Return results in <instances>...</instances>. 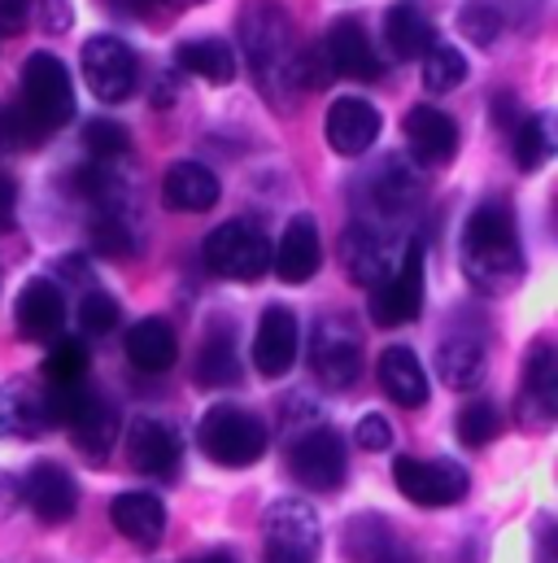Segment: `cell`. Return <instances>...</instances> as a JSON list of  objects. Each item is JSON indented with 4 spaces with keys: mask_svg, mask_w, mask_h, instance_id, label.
<instances>
[{
    "mask_svg": "<svg viewBox=\"0 0 558 563\" xmlns=\"http://www.w3.org/2000/svg\"><path fill=\"white\" fill-rule=\"evenodd\" d=\"M241 44H245V62L249 75L263 92V101L276 114H292L297 110V31L292 18L279 9L276 0H249L241 13Z\"/></svg>",
    "mask_w": 558,
    "mask_h": 563,
    "instance_id": "cell-1",
    "label": "cell"
},
{
    "mask_svg": "<svg viewBox=\"0 0 558 563\" xmlns=\"http://www.w3.org/2000/svg\"><path fill=\"white\" fill-rule=\"evenodd\" d=\"M458 258H462L467 280L480 292H511L524 280V250L515 236V214L502 197L480 201L471 210L462 241H458Z\"/></svg>",
    "mask_w": 558,
    "mask_h": 563,
    "instance_id": "cell-2",
    "label": "cell"
},
{
    "mask_svg": "<svg viewBox=\"0 0 558 563\" xmlns=\"http://www.w3.org/2000/svg\"><path fill=\"white\" fill-rule=\"evenodd\" d=\"M197 441L205 450V459H214L219 467H254L267 454V423L245 407H210L205 420L197 428Z\"/></svg>",
    "mask_w": 558,
    "mask_h": 563,
    "instance_id": "cell-3",
    "label": "cell"
},
{
    "mask_svg": "<svg viewBox=\"0 0 558 563\" xmlns=\"http://www.w3.org/2000/svg\"><path fill=\"white\" fill-rule=\"evenodd\" d=\"M18 101L53 136L57 128H66L75 119V84H70V70L53 53H31L22 62V97Z\"/></svg>",
    "mask_w": 558,
    "mask_h": 563,
    "instance_id": "cell-4",
    "label": "cell"
},
{
    "mask_svg": "<svg viewBox=\"0 0 558 563\" xmlns=\"http://www.w3.org/2000/svg\"><path fill=\"white\" fill-rule=\"evenodd\" d=\"M310 372L332 394H345V389L358 385V376H362V341H358V332H354L349 319L327 314V319L314 323V336H310Z\"/></svg>",
    "mask_w": 558,
    "mask_h": 563,
    "instance_id": "cell-5",
    "label": "cell"
},
{
    "mask_svg": "<svg viewBox=\"0 0 558 563\" xmlns=\"http://www.w3.org/2000/svg\"><path fill=\"white\" fill-rule=\"evenodd\" d=\"M205 267L223 280H263L271 272V245L254 223H223L205 236Z\"/></svg>",
    "mask_w": 558,
    "mask_h": 563,
    "instance_id": "cell-6",
    "label": "cell"
},
{
    "mask_svg": "<svg viewBox=\"0 0 558 563\" xmlns=\"http://www.w3.org/2000/svg\"><path fill=\"white\" fill-rule=\"evenodd\" d=\"M393 481L415 507H454L467 498V485H471L467 467L449 459H415V454H402L393 463Z\"/></svg>",
    "mask_w": 558,
    "mask_h": 563,
    "instance_id": "cell-7",
    "label": "cell"
},
{
    "mask_svg": "<svg viewBox=\"0 0 558 563\" xmlns=\"http://www.w3.org/2000/svg\"><path fill=\"white\" fill-rule=\"evenodd\" d=\"M345 467H349V454H345L341 432H332V428H310V432H301V437L288 445V472H292L305 489H314V494L341 489Z\"/></svg>",
    "mask_w": 558,
    "mask_h": 563,
    "instance_id": "cell-8",
    "label": "cell"
},
{
    "mask_svg": "<svg viewBox=\"0 0 558 563\" xmlns=\"http://www.w3.org/2000/svg\"><path fill=\"white\" fill-rule=\"evenodd\" d=\"M418 310H423V245L411 241L402 263L371 288V319L380 328H402L418 319Z\"/></svg>",
    "mask_w": 558,
    "mask_h": 563,
    "instance_id": "cell-9",
    "label": "cell"
},
{
    "mask_svg": "<svg viewBox=\"0 0 558 563\" xmlns=\"http://www.w3.org/2000/svg\"><path fill=\"white\" fill-rule=\"evenodd\" d=\"M136 53L119 35H92L83 44V79L97 101L119 106L136 92Z\"/></svg>",
    "mask_w": 558,
    "mask_h": 563,
    "instance_id": "cell-10",
    "label": "cell"
},
{
    "mask_svg": "<svg viewBox=\"0 0 558 563\" xmlns=\"http://www.w3.org/2000/svg\"><path fill=\"white\" fill-rule=\"evenodd\" d=\"M319 520L301 498H279L267 511V563H314Z\"/></svg>",
    "mask_w": 558,
    "mask_h": 563,
    "instance_id": "cell-11",
    "label": "cell"
},
{
    "mask_svg": "<svg viewBox=\"0 0 558 563\" xmlns=\"http://www.w3.org/2000/svg\"><path fill=\"white\" fill-rule=\"evenodd\" d=\"M323 53H327L336 75H349V79H362V84L384 75V62H380V53H376V44H371V35L358 18H336L327 26Z\"/></svg>",
    "mask_w": 558,
    "mask_h": 563,
    "instance_id": "cell-12",
    "label": "cell"
},
{
    "mask_svg": "<svg viewBox=\"0 0 558 563\" xmlns=\"http://www.w3.org/2000/svg\"><path fill=\"white\" fill-rule=\"evenodd\" d=\"M558 416V354L550 341H537L524 367V389H520V420L533 428H550Z\"/></svg>",
    "mask_w": 558,
    "mask_h": 563,
    "instance_id": "cell-13",
    "label": "cell"
},
{
    "mask_svg": "<svg viewBox=\"0 0 558 563\" xmlns=\"http://www.w3.org/2000/svg\"><path fill=\"white\" fill-rule=\"evenodd\" d=\"M22 498H26V507H31L44 525H66V520L75 516V507H79V489H75L70 472H66L62 463H53V459H44V463H35V467L26 472Z\"/></svg>",
    "mask_w": 558,
    "mask_h": 563,
    "instance_id": "cell-14",
    "label": "cell"
},
{
    "mask_svg": "<svg viewBox=\"0 0 558 563\" xmlns=\"http://www.w3.org/2000/svg\"><path fill=\"white\" fill-rule=\"evenodd\" d=\"M292 363H297V314L288 306H267L254 336V367L267 380H279L288 376Z\"/></svg>",
    "mask_w": 558,
    "mask_h": 563,
    "instance_id": "cell-15",
    "label": "cell"
},
{
    "mask_svg": "<svg viewBox=\"0 0 558 563\" xmlns=\"http://www.w3.org/2000/svg\"><path fill=\"white\" fill-rule=\"evenodd\" d=\"M13 319H18V332L26 341H57L62 328H66V297H62V288L53 280H26V288L18 292Z\"/></svg>",
    "mask_w": 558,
    "mask_h": 563,
    "instance_id": "cell-16",
    "label": "cell"
},
{
    "mask_svg": "<svg viewBox=\"0 0 558 563\" xmlns=\"http://www.w3.org/2000/svg\"><path fill=\"white\" fill-rule=\"evenodd\" d=\"M380 136V110L367 97H341L327 110V144L341 157H362Z\"/></svg>",
    "mask_w": 558,
    "mask_h": 563,
    "instance_id": "cell-17",
    "label": "cell"
},
{
    "mask_svg": "<svg viewBox=\"0 0 558 563\" xmlns=\"http://www.w3.org/2000/svg\"><path fill=\"white\" fill-rule=\"evenodd\" d=\"M323 263V245H319V223L310 214H292L283 236H279V250L271 254V267L283 284H305Z\"/></svg>",
    "mask_w": 558,
    "mask_h": 563,
    "instance_id": "cell-18",
    "label": "cell"
},
{
    "mask_svg": "<svg viewBox=\"0 0 558 563\" xmlns=\"http://www.w3.org/2000/svg\"><path fill=\"white\" fill-rule=\"evenodd\" d=\"M223 197V184L210 166L201 162H175L166 175H161V201L166 210H179V214H201V210H214Z\"/></svg>",
    "mask_w": 558,
    "mask_h": 563,
    "instance_id": "cell-19",
    "label": "cell"
},
{
    "mask_svg": "<svg viewBox=\"0 0 558 563\" xmlns=\"http://www.w3.org/2000/svg\"><path fill=\"white\" fill-rule=\"evenodd\" d=\"M402 132H406V144H411V153H415L423 166H445V162H454V153H458V128H454V119H449L445 110H436V106H415V110L406 114Z\"/></svg>",
    "mask_w": 558,
    "mask_h": 563,
    "instance_id": "cell-20",
    "label": "cell"
},
{
    "mask_svg": "<svg viewBox=\"0 0 558 563\" xmlns=\"http://www.w3.org/2000/svg\"><path fill=\"white\" fill-rule=\"evenodd\" d=\"M127 459L144 476H175L179 472V437L161 420H136L127 428Z\"/></svg>",
    "mask_w": 558,
    "mask_h": 563,
    "instance_id": "cell-21",
    "label": "cell"
},
{
    "mask_svg": "<svg viewBox=\"0 0 558 563\" xmlns=\"http://www.w3.org/2000/svg\"><path fill=\"white\" fill-rule=\"evenodd\" d=\"M484 367H489V350L476 332H454L436 350V372L449 389H476L484 380Z\"/></svg>",
    "mask_w": 558,
    "mask_h": 563,
    "instance_id": "cell-22",
    "label": "cell"
},
{
    "mask_svg": "<svg viewBox=\"0 0 558 563\" xmlns=\"http://www.w3.org/2000/svg\"><path fill=\"white\" fill-rule=\"evenodd\" d=\"M110 520H114V529H119L127 542H136V547H157L161 533H166V507H161L153 494H144V489L119 494V498L110 503Z\"/></svg>",
    "mask_w": 558,
    "mask_h": 563,
    "instance_id": "cell-23",
    "label": "cell"
},
{
    "mask_svg": "<svg viewBox=\"0 0 558 563\" xmlns=\"http://www.w3.org/2000/svg\"><path fill=\"white\" fill-rule=\"evenodd\" d=\"M0 423L18 437H35L44 428H53V398H48V385H9L4 398H0Z\"/></svg>",
    "mask_w": 558,
    "mask_h": 563,
    "instance_id": "cell-24",
    "label": "cell"
},
{
    "mask_svg": "<svg viewBox=\"0 0 558 563\" xmlns=\"http://www.w3.org/2000/svg\"><path fill=\"white\" fill-rule=\"evenodd\" d=\"M380 389L398 402V407H423L427 402V372L406 345H389L380 354Z\"/></svg>",
    "mask_w": 558,
    "mask_h": 563,
    "instance_id": "cell-25",
    "label": "cell"
},
{
    "mask_svg": "<svg viewBox=\"0 0 558 563\" xmlns=\"http://www.w3.org/2000/svg\"><path fill=\"white\" fill-rule=\"evenodd\" d=\"M127 358L140 372H170L175 358H179V341H175V328L166 319H140L136 328L127 332Z\"/></svg>",
    "mask_w": 558,
    "mask_h": 563,
    "instance_id": "cell-26",
    "label": "cell"
},
{
    "mask_svg": "<svg viewBox=\"0 0 558 563\" xmlns=\"http://www.w3.org/2000/svg\"><path fill=\"white\" fill-rule=\"evenodd\" d=\"M197 380L210 389L236 385L241 380V354H236V332L232 323H210L205 341H201V358H197Z\"/></svg>",
    "mask_w": 558,
    "mask_h": 563,
    "instance_id": "cell-27",
    "label": "cell"
},
{
    "mask_svg": "<svg viewBox=\"0 0 558 563\" xmlns=\"http://www.w3.org/2000/svg\"><path fill=\"white\" fill-rule=\"evenodd\" d=\"M341 258H345V272L358 284H367V288H376V284L389 276V250H384V241H380L367 223L345 228V236H341Z\"/></svg>",
    "mask_w": 558,
    "mask_h": 563,
    "instance_id": "cell-28",
    "label": "cell"
},
{
    "mask_svg": "<svg viewBox=\"0 0 558 563\" xmlns=\"http://www.w3.org/2000/svg\"><path fill=\"white\" fill-rule=\"evenodd\" d=\"M384 44L398 62H415V57H427L432 44H436V31L432 22L418 13L415 4H393L384 13Z\"/></svg>",
    "mask_w": 558,
    "mask_h": 563,
    "instance_id": "cell-29",
    "label": "cell"
},
{
    "mask_svg": "<svg viewBox=\"0 0 558 563\" xmlns=\"http://www.w3.org/2000/svg\"><path fill=\"white\" fill-rule=\"evenodd\" d=\"M175 62H179V70H188V75H197V79H205L214 88H223V84L236 79V53L227 48V40H214V35H201V40L179 44L175 48Z\"/></svg>",
    "mask_w": 558,
    "mask_h": 563,
    "instance_id": "cell-30",
    "label": "cell"
},
{
    "mask_svg": "<svg viewBox=\"0 0 558 563\" xmlns=\"http://www.w3.org/2000/svg\"><path fill=\"white\" fill-rule=\"evenodd\" d=\"M371 192H376V206L398 219V214L415 210V201L423 197V175H418L406 157H389V162L376 170Z\"/></svg>",
    "mask_w": 558,
    "mask_h": 563,
    "instance_id": "cell-31",
    "label": "cell"
},
{
    "mask_svg": "<svg viewBox=\"0 0 558 563\" xmlns=\"http://www.w3.org/2000/svg\"><path fill=\"white\" fill-rule=\"evenodd\" d=\"M345 555L354 563H411V555L389 533V525H380V520H358L345 533Z\"/></svg>",
    "mask_w": 558,
    "mask_h": 563,
    "instance_id": "cell-32",
    "label": "cell"
},
{
    "mask_svg": "<svg viewBox=\"0 0 558 563\" xmlns=\"http://www.w3.org/2000/svg\"><path fill=\"white\" fill-rule=\"evenodd\" d=\"M467 79V57L454 44H432V53L423 57V88L427 92H454Z\"/></svg>",
    "mask_w": 558,
    "mask_h": 563,
    "instance_id": "cell-33",
    "label": "cell"
},
{
    "mask_svg": "<svg viewBox=\"0 0 558 563\" xmlns=\"http://www.w3.org/2000/svg\"><path fill=\"white\" fill-rule=\"evenodd\" d=\"M511 136H515V166H520V170H537V166H546V157L555 153L550 123H546L542 114L520 119V128H515Z\"/></svg>",
    "mask_w": 558,
    "mask_h": 563,
    "instance_id": "cell-34",
    "label": "cell"
},
{
    "mask_svg": "<svg viewBox=\"0 0 558 563\" xmlns=\"http://www.w3.org/2000/svg\"><path fill=\"white\" fill-rule=\"evenodd\" d=\"M44 141H48V132L22 110V101L0 106V148L4 153H26V148H40Z\"/></svg>",
    "mask_w": 558,
    "mask_h": 563,
    "instance_id": "cell-35",
    "label": "cell"
},
{
    "mask_svg": "<svg viewBox=\"0 0 558 563\" xmlns=\"http://www.w3.org/2000/svg\"><path fill=\"white\" fill-rule=\"evenodd\" d=\"M92 250L97 254H105V258H127V254H136V236H132V228H127V219L119 214V210H101V219L92 223Z\"/></svg>",
    "mask_w": 558,
    "mask_h": 563,
    "instance_id": "cell-36",
    "label": "cell"
},
{
    "mask_svg": "<svg viewBox=\"0 0 558 563\" xmlns=\"http://www.w3.org/2000/svg\"><path fill=\"white\" fill-rule=\"evenodd\" d=\"M44 376H48V385H57V389L83 385V376H88V350H83L79 341H57L53 354H48V363H44Z\"/></svg>",
    "mask_w": 558,
    "mask_h": 563,
    "instance_id": "cell-37",
    "label": "cell"
},
{
    "mask_svg": "<svg viewBox=\"0 0 558 563\" xmlns=\"http://www.w3.org/2000/svg\"><path fill=\"white\" fill-rule=\"evenodd\" d=\"M498 432H502V416H498L493 402H467V407H462V416H458V437H462V445L480 450V445H489Z\"/></svg>",
    "mask_w": 558,
    "mask_h": 563,
    "instance_id": "cell-38",
    "label": "cell"
},
{
    "mask_svg": "<svg viewBox=\"0 0 558 563\" xmlns=\"http://www.w3.org/2000/svg\"><path fill=\"white\" fill-rule=\"evenodd\" d=\"M458 31H462L471 44L489 48V44L502 35V13H498V4H484V0H467V4H462V13H458Z\"/></svg>",
    "mask_w": 558,
    "mask_h": 563,
    "instance_id": "cell-39",
    "label": "cell"
},
{
    "mask_svg": "<svg viewBox=\"0 0 558 563\" xmlns=\"http://www.w3.org/2000/svg\"><path fill=\"white\" fill-rule=\"evenodd\" d=\"M119 319H123L119 301H114L110 292H101V288H92V292L79 301V323H83V332H92V336L114 332V328H119Z\"/></svg>",
    "mask_w": 558,
    "mask_h": 563,
    "instance_id": "cell-40",
    "label": "cell"
},
{
    "mask_svg": "<svg viewBox=\"0 0 558 563\" xmlns=\"http://www.w3.org/2000/svg\"><path fill=\"white\" fill-rule=\"evenodd\" d=\"M83 144H88V153L92 157H119V153H127V144H132V136H127V128L123 123H114V119H92L88 128H83Z\"/></svg>",
    "mask_w": 558,
    "mask_h": 563,
    "instance_id": "cell-41",
    "label": "cell"
},
{
    "mask_svg": "<svg viewBox=\"0 0 558 563\" xmlns=\"http://www.w3.org/2000/svg\"><path fill=\"white\" fill-rule=\"evenodd\" d=\"M332 79H336V70H332V62H327L323 44H314V48H301V53H297V88H301V92H323Z\"/></svg>",
    "mask_w": 558,
    "mask_h": 563,
    "instance_id": "cell-42",
    "label": "cell"
},
{
    "mask_svg": "<svg viewBox=\"0 0 558 563\" xmlns=\"http://www.w3.org/2000/svg\"><path fill=\"white\" fill-rule=\"evenodd\" d=\"M354 441H358L362 450L380 454V450H389V445H393V428H389L384 416H362L358 428H354Z\"/></svg>",
    "mask_w": 558,
    "mask_h": 563,
    "instance_id": "cell-43",
    "label": "cell"
},
{
    "mask_svg": "<svg viewBox=\"0 0 558 563\" xmlns=\"http://www.w3.org/2000/svg\"><path fill=\"white\" fill-rule=\"evenodd\" d=\"M35 0H0V31H22Z\"/></svg>",
    "mask_w": 558,
    "mask_h": 563,
    "instance_id": "cell-44",
    "label": "cell"
},
{
    "mask_svg": "<svg viewBox=\"0 0 558 563\" xmlns=\"http://www.w3.org/2000/svg\"><path fill=\"white\" fill-rule=\"evenodd\" d=\"M493 119H498V128L515 132V128H520V119H524V110H520V101H515L511 92H498V101H493Z\"/></svg>",
    "mask_w": 558,
    "mask_h": 563,
    "instance_id": "cell-45",
    "label": "cell"
},
{
    "mask_svg": "<svg viewBox=\"0 0 558 563\" xmlns=\"http://www.w3.org/2000/svg\"><path fill=\"white\" fill-rule=\"evenodd\" d=\"M35 13H44V26H48V31H66L70 18H75L66 0H44V4H35Z\"/></svg>",
    "mask_w": 558,
    "mask_h": 563,
    "instance_id": "cell-46",
    "label": "cell"
},
{
    "mask_svg": "<svg viewBox=\"0 0 558 563\" xmlns=\"http://www.w3.org/2000/svg\"><path fill=\"white\" fill-rule=\"evenodd\" d=\"M13 210H18V184L0 170V223H13Z\"/></svg>",
    "mask_w": 558,
    "mask_h": 563,
    "instance_id": "cell-47",
    "label": "cell"
},
{
    "mask_svg": "<svg viewBox=\"0 0 558 563\" xmlns=\"http://www.w3.org/2000/svg\"><path fill=\"white\" fill-rule=\"evenodd\" d=\"M148 4H161V9L183 13V9H192V4H201V0H136V13H140V9H148Z\"/></svg>",
    "mask_w": 558,
    "mask_h": 563,
    "instance_id": "cell-48",
    "label": "cell"
},
{
    "mask_svg": "<svg viewBox=\"0 0 558 563\" xmlns=\"http://www.w3.org/2000/svg\"><path fill=\"white\" fill-rule=\"evenodd\" d=\"M197 563H232L227 555H205V560H197Z\"/></svg>",
    "mask_w": 558,
    "mask_h": 563,
    "instance_id": "cell-49",
    "label": "cell"
}]
</instances>
